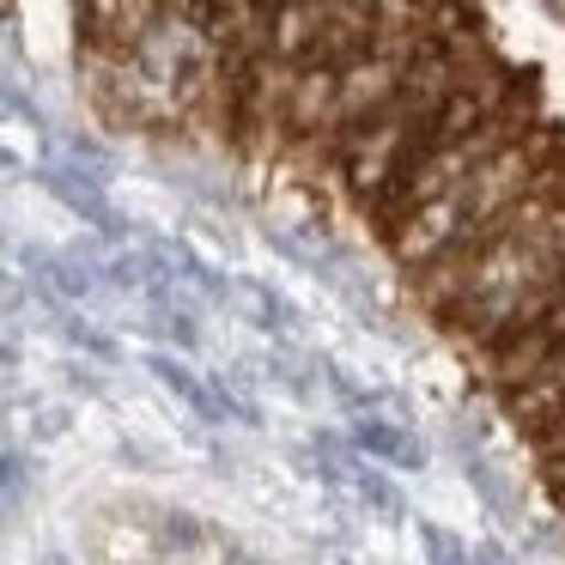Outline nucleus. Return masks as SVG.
Masks as SVG:
<instances>
[{
	"instance_id": "obj_14",
	"label": "nucleus",
	"mask_w": 565,
	"mask_h": 565,
	"mask_svg": "<svg viewBox=\"0 0 565 565\" xmlns=\"http://www.w3.org/2000/svg\"><path fill=\"white\" fill-rule=\"evenodd\" d=\"M511 565H516V559H511Z\"/></svg>"
},
{
	"instance_id": "obj_2",
	"label": "nucleus",
	"mask_w": 565,
	"mask_h": 565,
	"mask_svg": "<svg viewBox=\"0 0 565 565\" xmlns=\"http://www.w3.org/2000/svg\"><path fill=\"white\" fill-rule=\"evenodd\" d=\"M347 450L371 468H426V438L407 419H347Z\"/></svg>"
},
{
	"instance_id": "obj_6",
	"label": "nucleus",
	"mask_w": 565,
	"mask_h": 565,
	"mask_svg": "<svg viewBox=\"0 0 565 565\" xmlns=\"http://www.w3.org/2000/svg\"><path fill=\"white\" fill-rule=\"evenodd\" d=\"M31 480H38V462L25 450H0V535L19 523V511L31 499Z\"/></svg>"
},
{
	"instance_id": "obj_11",
	"label": "nucleus",
	"mask_w": 565,
	"mask_h": 565,
	"mask_svg": "<svg viewBox=\"0 0 565 565\" xmlns=\"http://www.w3.org/2000/svg\"><path fill=\"white\" fill-rule=\"evenodd\" d=\"M62 371H67V390H79V395H104V390H110L104 377H92L86 359H79V365H62Z\"/></svg>"
},
{
	"instance_id": "obj_8",
	"label": "nucleus",
	"mask_w": 565,
	"mask_h": 565,
	"mask_svg": "<svg viewBox=\"0 0 565 565\" xmlns=\"http://www.w3.org/2000/svg\"><path fill=\"white\" fill-rule=\"evenodd\" d=\"M462 480L480 492V504H487V511L499 516L504 529H511V523H523V511H516V492L504 487L499 475H492V462H487V456H462Z\"/></svg>"
},
{
	"instance_id": "obj_12",
	"label": "nucleus",
	"mask_w": 565,
	"mask_h": 565,
	"mask_svg": "<svg viewBox=\"0 0 565 565\" xmlns=\"http://www.w3.org/2000/svg\"><path fill=\"white\" fill-rule=\"evenodd\" d=\"M19 177H25V159L13 147H0V183H19Z\"/></svg>"
},
{
	"instance_id": "obj_4",
	"label": "nucleus",
	"mask_w": 565,
	"mask_h": 565,
	"mask_svg": "<svg viewBox=\"0 0 565 565\" xmlns=\"http://www.w3.org/2000/svg\"><path fill=\"white\" fill-rule=\"evenodd\" d=\"M140 365H147V371H152V383H159L164 395H177V402H183L189 414L201 419V426H225L220 407H213L207 371H195L189 359H177V353H159V347H147V353H140Z\"/></svg>"
},
{
	"instance_id": "obj_10",
	"label": "nucleus",
	"mask_w": 565,
	"mask_h": 565,
	"mask_svg": "<svg viewBox=\"0 0 565 565\" xmlns=\"http://www.w3.org/2000/svg\"><path fill=\"white\" fill-rule=\"evenodd\" d=\"M67 426H74V407H43V414H38V426H31V444H50V438H62Z\"/></svg>"
},
{
	"instance_id": "obj_3",
	"label": "nucleus",
	"mask_w": 565,
	"mask_h": 565,
	"mask_svg": "<svg viewBox=\"0 0 565 565\" xmlns=\"http://www.w3.org/2000/svg\"><path fill=\"white\" fill-rule=\"evenodd\" d=\"M225 305H232L256 334H274L280 347L298 334V305H292L286 292H274L268 280H256V274H232V286H225Z\"/></svg>"
},
{
	"instance_id": "obj_5",
	"label": "nucleus",
	"mask_w": 565,
	"mask_h": 565,
	"mask_svg": "<svg viewBox=\"0 0 565 565\" xmlns=\"http://www.w3.org/2000/svg\"><path fill=\"white\" fill-rule=\"evenodd\" d=\"M341 492H353V504L365 516H377L383 529H395V523H407V499H402V487H395L383 468H371V462H353L347 468V487Z\"/></svg>"
},
{
	"instance_id": "obj_7",
	"label": "nucleus",
	"mask_w": 565,
	"mask_h": 565,
	"mask_svg": "<svg viewBox=\"0 0 565 565\" xmlns=\"http://www.w3.org/2000/svg\"><path fill=\"white\" fill-rule=\"evenodd\" d=\"M55 329H62V341L74 347V353H86V359H98V365H122V341H116L110 329H98V322H86L79 310H55Z\"/></svg>"
},
{
	"instance_id": "obj_13",
	"label": "nucleus",
	"mask_w": 565,
	"mask_h": 565,
	"mask_svg": "<svg viewBox=\"0 0 565 565\" xmlns=\"http://www.w3.org/2000/svg\"><path fill=\"white\" fill-rule=\"evenodd\" d=\"M334 565H353V559H334Z\"/></svg>"
},
{
	"instance_id": "obj_1",
	"label": "nucleus",
	"mask_w": 565,
	"mask_h": 565,
	"mask_svg": "<svg viewBox=\"0 0 565 565\" xmlns=\"http://www.w3.org/2000/svg\"><path fill=\"white\" fill-rule=\"evenodd\" d=\"M462 232H468V207H462V183H456L450 195H438V201H426V207L402 213L383 237H390V256L402 262L407 274H419V268H431V262H438Z\"/></svg>"
},
{
	"instance_id": "obj_9",
	"label": "nucleus",
	"mask_w": 565,
	"mask_h": 565,
	"mask_svg": "<svg viewBox=\"0 0 565 565\" xmlns=\"http://www.w3.org/2000/svg\"><path fill=\"white\" fill-rule=\"evenodd\" d=\"M419 547H426V565H475L468 559V541L450 535L444 523H431V516H419Z\"/></svg>"
}]
</instances>
